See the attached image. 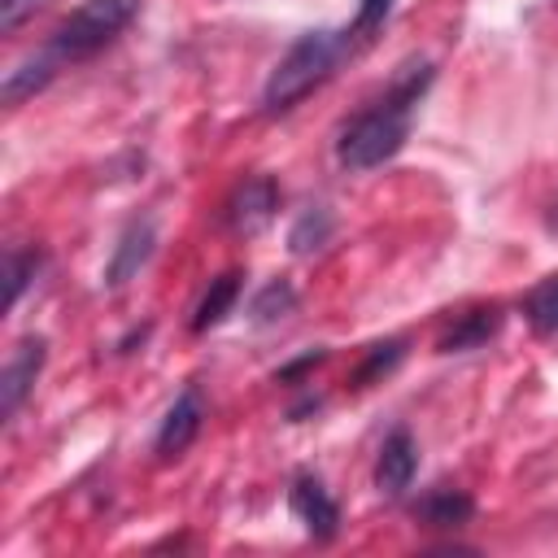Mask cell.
Segmentation results:
<instances>
[{
	"label": "cell",
	"instance_id": "1",
	"mask_svg": "<svg viewBox=\"0 0 558 558\" xmlns=\"http://www.w3.org/2000/svg\"><path fill=\"white\" fill-rule=\"evenodd\" d=\"M432 83V65L427 61H410L401 65V74L388 83V92L379 100H371L366 109H357L340 131H336V161L353 174L375 170L384 161H392L410 135V113L423 100Z\"/></svg>",
	"mask_w": 558,
	"mask_h": 558
},
{
	"label": "cell",
	"instance_id": "2",
	"mask_svg": "<svg viewBox=\"0 0 558 558\" xmlns=\"http://www.w3.org/2000/svg\"><path fill=\"white\" fill-rule=\"evenodd\" d=\"M349 48H353V31H305L266 74L262 109L288 113L292 105H301L314 87H323L336 74V65L344 61Z\"/></svg>",
	"mask_w": 558,
	"mask_h": 558
},
{
	"label": "cell",
	"instance_id": "3",
	"mask_svg": "<svg viewBox=\"0 0 558 558\" xmlns=\"http://www.w3.org/2000/svg\"><path fill=\"white\" fill-rule=\"evenodd\" d=\"M140 13V0H83L78 9H70L57 31L48 35L44 52L57 61V65H70V61H87L96 57L105 44H113Z\"/></svg>",
	"mask_w": 558,
	"mask_h": 558
},
{
	"label": "cell",
	"instance_id": "4",
	"mask_svg": "<svg viewBox=\"0 0 558 558\" xmlns=\"http://www.w3.org/2000/svg\"><path fill=\"white\" fill-rule=\"evenodd\" d=\"M275 209H279V187H275V179L253 174V179H244V183L227 196L222 222H227L235 235H257V231L275 218Z\"/></svg>",
	"mask_w": 558,
	"mask_h": 558
},
{
	"label": "cell",
	"instance_id": "5",
	"mask_svg": "<svg viewBox=\"0 0 558 558\" xmlns=\"http://www.w3.org/2000/svg\"><path fill=\"white\" fill-rule=\"evenodd\" d=\"M288 501H292L296 519L305 523V532H310L314 541H331V536L340 532V506H336V497L327 493V484H323L314 471H296V475H292Z\"/></svg>",
	"mask_w": 558,
	"mask_h": 558
},
{
	"label": "cell",
	"instance_id": "6",
	"mask_svg": "<svg viewBox=\"0 0 558 558\" xmlns=\"http://www.w3.org/2000/svg\"><path fill=\"white\" fill-rule=\"evenodd\" d=\"M44 357H48L44 336H26V340L9 353L4 375H0V414H4V418H13V414L22 410V401L31 397L35 379H39V371H44Z\"/></svg>",
	"mask_w": 558,
	"mask_h": 558
},
{
	"label": "cell",
	"instance_id": "7",
	"mask_svg": "<svg viewBox=\"0 0 558 558\" xmlns=\"http://www.w3.org/2000/svg\"><path fill=\"white\" fill-rule=\"evenodd\" d=\"M414 471H418V445L405 427H392L375 453V488L384 497H401L414 484Z\"/></svg>",
	"mask_w": 558,
	"mask_h": 558
},
{
	"label": "cell",
	"instance_id": "8",
	"mask_svg": "<svg viewBox=\"0 0 558 558\" xmlns=\"http://www.w3.org/2000/svg\"><path fill=\"white\" fill-rule=\"evenodd\" d=\"M153 248H157V231H153V222H148V218H131V222L122 227V235H118L113 253H109L105 283H109V288L131 283V279H135V275L148 266Z\"/></svg>",
	"mask_w": 558,
	"mask_h": 558
},
{
	"label": "cell",
	"instance_id": "9",
	"mask_svg": "<svg viewBox=\"0 0 558 558\" xmlns=\"http://www.w3.org/2000/svg\"><path fill=\"white\" fill-rule=\"evenodd\" d=\"M201 418H205L201 388H196V384H187V388L174 397V405L166 410L161 427H157V453H161V458H179V453H183V449L196 440Z\"/></svg>",
	"mask_w": 558,
	"mask_h": 558
},
{
	"label": "cell",
	"instance_id": "10",
	"mask_svg": "<svg viewBox=\"0 0 558 558\" xmlns=\"http://www.w3.org/2000/svg\"><path fill=\"white\" fill-rule=\"evenodd\" d=\"M61 65L39 48L35 57H26V61H17L9 74H4V87H0V100L9 105V109H17L26 96H35V92H44L48 83H52V74H57Z\"/></svg>",
	"mask_w": 558,
	"mask_h": 558
},
{
	"label": "cell",
	"instance_id": "11",
	"mask_svg": "<svg viewBox=\"0 0 558 558\" xmlns=\"http://www.w3.org/2000/svg\"><path fill=\"white\" fill-rule=\"evenodd\" d=\"M471 514H475V501L462 488H432L414 506V519H423L427 527H462Z\"/></svg>",
	"mask_w": 558,
	"mask_h": 558
},
{
	"label": "cell",
	"instance_id": "12",
	"mask_svg": "<svg viewBox=\"0 0 558 558\" xmlns=\"http://www.w3.org/2000/svg\"><path fill=\"white\" fill-rule=\"evenodd\" d=\"M235 301H240V275H218V279H209V288H205V296H201V305H196V314H192V331H209V327H218L231 310H235Z\"/></svg>",
	"mask_w": 558,
	"mask_h": 558
},
{
	"label": "cell",
	"instance_id": "13",
	"mask_svg": "<svg viewBox=\"0 0 558 558\" xmlns=\"http://www.w3.org/2000/svg\"><path fill=\"white\" fill-rule=\"evenodd\" d=\"M497 327H501V310L497 305H484V310H471V314H462V323L440 340V353H462V349H480V344H488L493 336H497Z\"/></svg>",
	"mask_w": 558,
	"mask_h": 558
},
{
	"label": "cell",
	"instance_id": "14",
	"mask_svg": "<svg viewBox=\"0 0 558 558\" xmlns=\"http://www.w3.org/2000/svg\"><path fill=\"white\" fill-rule=\"evenodd\" d=\"M292 310H296V288H292L288 279H270V283L253 296L248 318H253L257 327H270V323H279V318H288Z\"/></svg>",
	"mask_w": 558,
	"mask_h": 558
},
{
	"label": "cell",
	"instance_id": "15",
	"mask_svg": "<svg viewBox=\"0 0 558 558\" xmlns=\"http://www.w3.org/2000/svg\"><path fill=\"white\" fill-rule=\"evenodd\" d=\"M523 314L541 336H558V275H545L527 296H523Z\"/></svg>",
	"mask_w": 558,
	"mask_h": 558
},
{
	"label": "cell",
	"instance_id": "16",
	"mask_svg": "<svg viewBox=\"0 0 558 558\" xmlns=\"http://www.w3.org/2000/svg\"><path fill=\"white\" fill-rule=\"evenodd\" d=\"M331 227H336L331 214H327L323 205H314V209H305V214L292 222V231H288V248L305 257V253H314V248H323V244L331 240Z\"/></svg>",
	"mask_w": 558,
	"mask_h": 558
},
{
	"label": "cell",
	"instance_id": "17",
	"mask_svg": "<svg viewBox=\"0 0 558 558\" xmlns=\"http://www.w3.org/2000/svg\"><path fill=\"white\" fill-rule=\"evenodd\" d=\"M35 270H39V253L35 248H9V257H4V305L9 310L17 305V296L35 279Z\"/></svg>",
	"mask_w": 558,
	"mask_h": 558
},
{
	"label": "cell",
	"instance_id": "18",
	"mask_svg": "<svg viewBox=\"0 0 558 558\" xmlns=\"http://www.w3.org/2000/svg\"><path fill=\"white\" fill-rule=\"evenodd\" d=\"M401 357H405V344H401V340H384V344H375V349L366 353V362L357 366L353 384H357V388H371V384H375L379 375H388V371H392Z\"/></svg>",
	"mask_w": 558,
	"mask_h": 558
},
{
	"label": "cell",
	"instance_id": "19",
	"mask_svg": "<svg viewBox=\"0 0 558 558\" xmlns=\"http://www.w3.org/2000/svg\"><path fill=\"white\" fill-rule=\"evenodd\" d=\"M392 4H397V0H362V4H357V17H353V26H349L353 39H371V35L392 17Z\"/></svg>",
	"mask_w": 558,
	"mask_h": 558
},
{
	"label": "cell",
	"instance_id": "20",
	"mask_svg": "<svg viewBox=\"0 0 558 558\" xmlns=\"http://www.w3.org/2000/svg\"><path fill=\"white\" fill-rule=\"evenodd\" d=\"M39 4H44V0H0V26H4V31H17Z\"/></svg>",
	"mask_w": 558,
	"mask_h": 558
}]
</instances>
